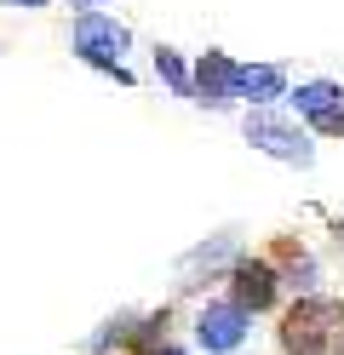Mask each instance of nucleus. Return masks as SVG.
Masks as SVG:
<instances>
[{"label": "nucleus", "instance_id": "7", "mask_svg": "<svg viewBox=\"0 0 344 355\" xmlns=\"http://www.w3.org/2000/svg\"><path fill=\"white\" fill-rule=\"evenodd\" d=\"M236 92L241 98H275L281 92V69H236Z\"/></svg>", "mask_w": 344, "mask_h": 355}, {"label": "nucleus", "instance_id": "6", "mask_svg": "<svg viewBox=\"0 0 344 355\" xmlns=\"http://www.w3.org/2000/svg\"><path fill=\"white\" fill-rule=\"evenodd\" d=\"M195 92H201L206 103H224L229 92H236V63H229L224 52H206L201 69H195Z\"/></svg>", "mask_w": 344, "mask_h": 355}, {"label": "nucleus", "instance_id": "3", "mask_svg": "<svg viewBox=\"0 0 344 355\" xmlns=\"http://www.w3.org/2000/svg\"><path fill=\"white\" fill-rule=\"evenodd\" d=\"M247 138L259 144V149H270V155H281V161H298V166L310 161V144L298 138V132H293L287 121L264 115V109H259V115H247Z\"/></svg>", "mask_w": 344, "mask_h": 355}, {"label": "nucleus", "instance_id": "8", "mask_svg": "<svg viewBox=\"0 0 344 355\" xmlns=\"http://www.w3.org/2000/svg\"><path fill=\"white\" fill-rule=\"evenodd\" d=\"M333 98H338V86H327V80H316V86H298V109H310V115L333 109Z\"/></svg>", "mask_w": 344, "mask_h": 355}, {"label": "nucleus", "instance_id": "12", "mask_svg": "<svg viewBox=\"0 0 344 355\" xmlns=\"http://www.w3.org/2000/svg\"><path fill=\"white\" fill-rule=\"evenodd\" d=\"M69 6H92V0H69Z\"/></svg>", "mask_w": 344, "mask_h": 355}, {"label": "nucleus", "instance_id": "5", "mask_svg": "<svg viewBox=\"0 0 344 355\" xmlns=\"http://www.w3.org/2000/svg\"><path fill=\"white\" fill-rule=\"evenodd\" d=\"M275 304V270L270 263H236V309H270Z\"/></svg>", "mask_w": 344, "mask_h": 355}, {"label": "nucleus", "instance_id": "13", "mask_svg": "<svg viewBox=\"0 0 344 355\" xmlns=\"http://www.w3.org/2000/svg\"><path fill=\"white\" fill-rule=\"evenodd\" d=\"M161 355H178V349H161Z\"/></svg>", "mask_w": 344, "mask_h": 355}, {"label": "nucleus", "instance_id": "4", "mask_svg": "<svg viewBox=\"0 0 344 355\" xmlns=\"http://www.w3.org/2000/svg\"><path fill=\"white\" fill-rule=\"evenodd\" d=\"M195 332H201L206 349H236V344L247 338V321H241L236 304H206L201 321H195Z\"/></svg>", "mask_w": 344, "mask_h": 355}, {"label": "nucleus", "instance_id": "11", "mask_svg": "<svg viewBox=\"0 0 344 355\" xmlns=\"http://www.w3.org/2000/svg\"><path fill=\"white\" fill-rule=\"evenodd\" d=\"M6 6H46V0H6Z\"/></svg>", "mask_w": 344, "mask_h": 355}, {"label": "nucleus", "instance_id": "1", "mask_svg": "<svg viewBox=\"0 0 344 355\" xmlns=\"http://www.w3.org/2000/svg\"><path fill=\"white\" fill-rule=\"evenodd\" d=\"M287 355H344V304L333 298H298L281 315Z\"/></svg>", "mask_w": 344, "mask_h": 355}, {"label": "nucleus", "instance_id": "2", "mask_svg": "<svg viewBox=\"0 0 344 355\" xmlns=\"http://www.w3.org/2000/svg\"><path fill=\"white\" fill-rule=\"evenodd\" d=\"M75 52H81L86 63H104V69L126 75V69H121V52H126V29L115 24V17L81 12V17H75Z\"/></svg>", "mask_w": 344, "mask_h": 355}, {"label": "nucleus", "instance_id": "9", "mask_svg": "<svg viewBox=\"0 0 344 355\" xmlns=\"http://www.w3.org/2000/svg\"><path fill=\"white\" fill-rule=\"evenodd\" d=\"M155 69H161V80H167L172 92H190V75H183V63L172 52H155Z\"/></svg>", "mask_w": 344, "mask_h": 355}, {"label": "nucleus", "instance_id": "10", "mask_svg": "<svg viewBox=\"0 0 344 355\" xmlns=\"http://www.w3.org/2000/svg\"><path fill=\"white\" fill-rule=\"evenodd\" d=\"M316 126H321V132H344V109H321Z\"/></svg>", "mask_w": 344, "mask_h": 355}]
</instances>
